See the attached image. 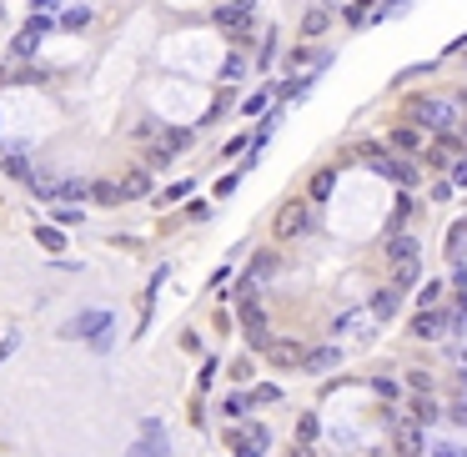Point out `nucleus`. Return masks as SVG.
<instances>
[{"label": "nucleus", "instance_id": "obj_1", "mask_svg": "<svg viewBox=\"0 0 467 457\" xmlns=\"http://www.w3.org/2000/svg\"><path fill=\"white\" fill-rule=\"evenodd\" d=\"M402 116H407V126H422V131H452V121H457L452 101H442V96H407Z\"/></svg>", "mask_w": 467, "mask_h": 457}, {"label": "nucleus", "instance_id": "obj_2", "mask_svg": "<svg viewBox=\"0 0 467 457\" xmlns=\"http://www.w3.org/2000/svg\"><path fill=\"white\" fill-rule=\"evenodd\" d=\"M362 161L377 171V176H387V181H397V186H412L417 181V171H412V161H402V156H392L387 146H362Z\"/></svg>", "mask_w": 467, "mask_h": 457}, {"label": "nucleus", "instance_id": "obj_3", "mask_svg": "<svg viewBox=\"0 0 467 457\" xmlns=\"http://www.w3.org/2000/svg\"><path fill=\"white\" fill-rule=\"evenodd\" d=\"M307 231H312L307 201H287V206L277 211V222H271V236H277V242H296V236H307Z\"/></svg>", "mask_w": 467, "mask_h": 457}, {"label": "nucleus", "instance_id": "obj_4", "mask_svg": "<svg viewBox=\"0 0 467 457\" xmlns=\"http://www.w3.org/2000/svg\"><path fill=\"white\" fill-rule=\"evenodd\" d=\"M105 332H111V312H80L60 326V337H91V342H101Z\"/></svg>", "mask_w": 467, "mask_h": 457}, {"label": "nucleus", "instance_id": "obj_5", "mask_svg": "<svg viewBox=\"0 0 467 457\" xmlns=\"http://www.w3.org/2000/svg\"><path fill=\"white\" fill-rule=\"evenodd\" d=\"M241 337H246V347H257V352H266V347H271V332H266V312H262V301L241 307Z\"/></svg>", "mask_w": 467, "mask_h": 457}, {"label": "nucleus", "instance_id": "obj_6", "mask_svg": "<svg viewBox=\"0 0 467 457\" xmlns=\"http://www.w3.org/2000/svg\"><path fill=\"white\" fill-rule=\"evenodd\" d=\"M448 326H452V317L432 307V312H417V317H412V337H417V342H437Z\"/></svg>", "mask_w": 467, "mask_h": 457}, {"label": "nucleus", "instance_id": "obj_7", "mask_svg": "<svg viewBox=\"0 0 467 457\" xmlns=\"http://www.w3.org/2000/svg\"><path fill=\"white\" fill-rule=\"evenodd\" d=\"M216 31H226V35H251V10H246V6H221V10H216Z\"/></svg>", "mask_w": 467, "mask_h": 457}, {"label": "nucleus", "instance_id": "obj_8", "mask_svg": "<svg viewBox=\"0 0 467 457\" xmlns=\"http://www.w3.org/2000/svg\"><path fill=\"white\" fill-rule=\"evenodd\" d=\"M372 326H377V317L357 307V312H347V317H337L332 332H337V337H372Z\"/></svg>", "mask_w": 467, "mask_h": 457}, {"label": "nucleus", "instance_id": "obj_9", "mask_svg": "<svg viewBox=\"0 0 467 457\" xmlns=\"http://www.w3.org/2000/svg\"><path fill=\"white\" fill-rule=\"evenodd\" d=\"M387 146L402 151V156H417V151H422V126H397V131H387Z\"/></svg>", "mask_w": 467, "mask_h": 457}, {"label": "nucleus", "instance_id": "obj_10", "mask_svg": "<svg viewBox=\"0 0 467 457\" xmlns=\"http://www.w3.org/2000/svg\"><path fill=\"white\" fill-rule=\"evenodd\" d=\"M397 307H402V287H382V292L372 297V307H367V312H372L377 322H392Z\"/></svg>", "mask_w": 467, "mask_h": 457}, {"label": "nucleus", "instance_id": "obj_11", "mask_svg": "<svg viewBox=\"0 0 467 457\" xmlns=\"http://www.w3.org/2000/svg\"><path fill=\"white\" fill-rule=\"evenodd\" d=\"M266 357H271V367H302V362H307L302 342H271V347H266Z\"/></svg>", "mask_w": 467, "mask_h": 457}, {"label": "nucleus", "instance_id": "obj_12", "mask_svg": "<svg viewBox=\"0 0 467 457\" xmlns=\"http://www.w3.org/2000/svg\"><path fill=\"white\" fill-rule=\"evenodd\" d=\"M141 442L151 447L156 457H171V438H166V427H161L156 417H146V422H141Z\"/></svg>", "mask_w": 467, "mask_h": 457}, {"label": "nucleus", "instance_id": "obj_13", "mask_svg": "<svg viewBox=\"0 0 467 457\" xmlns=\"http://www.w3.org/2000/svg\"><path fill=\"white\" fill-rule=\"evenodd\" d=\"M442 247H448V261H457V267L467 261V216H457V222L448 226V242Z\"/></svg>", "mask_w": 467, "mask_h": 457}, {"label": "nucleus", "instance_id": "obj_14", "mask_svg": "<svg viewBox=\"0 0 467 457\" xmlns=\"http://www.w3.org/2000/svg\"><path fill=\"white\" fill-rule=\"evenodd\" d=\"M91 20H96V15H91V6H60L56 26H60V31H86Z\"/></svg>", "mask_w": 467, "mask_h": 457}, {"label": "nucleus", "instance_id": "obj_15", "mask_svg": "<svg viewBox=\"0 0 467 457\" xmlns=\"http://www.w3.org/2000/svg\"><path fill=\"white\" fill-rule=\"evenodd\" d=\"M141 196H151V171H131L121 181V201H141Z\"/></svg>", "mask_w": 467, "mask_h": 457}, {"label": "nucleus", "instance_id": "obj_16", "mask_svg": "<svg viewBox=\"0 0 467 457\" xmlns=\"http://www.w3.org/2000/svg\"><path fill=\"white\" fill-rule=\"evenodd\" d=\"M337 362H342V352H337V347H312L302 367H307V372H332Z\"/></svg>", "mask_w": 467, "mask_h": 457}, {"label": "nucleus", "instance_id": "obj_17", "mask_svg": "<svg viewBox=\"0 0 467 457\" xmlns=\"http://www.w3.org/2000/svg\"><path fill=\"white\" fill-rule=\"evenodd\" d=\"M407 417H412V427H432V422H437V402L417 392V397H412V407H407Z\"/></svg>", "mask_w": 467, "mask_h": 457}, {"label": "nucleus", "instance_id": "obj_18", "mask_svg": "<svg viewBox=\"0 0 467 457\" xmlns=\"http://www.w3.org/2000/svg\"><path fill=\"white\" fill-rule=\"evenodd\" d=\"M327 26H332V10H327V6H312V10L302 15V35H307V40H316Z\"/></svg>", "mask_w": 467, "mask_h": 457}, {"label": "nucleus", "instance_id": "obj_19", "mask_svg": "<svg viewBox=\"0 0 467 457\" xmlns=\"http://www.w3.org/2000/svg\"><path fill=\"white\" fill-rule=\"evenodd\" d=\"M271 96H277V85H262L257 96L241 101V111H246V116H266V111H271Z\"/></svg>", "mask_w": 467, "mask_h": 457}, {"label": "nucleus", "instance_id": "obj_20", "mask_svg": "<svg viewBox=\"0 0 467 457\" xmlns=\"http://www.w3.org/2000/svg\"><path fill=\"white\" fill-rule=\"evenodd\" d=\"M422 276V261H392V287H412V281Z\"/></svg>", "mask_w": 467, "mask_h": 457}, {"label": "nucleus", "instance_id": "obj_21", "mask_svg": "<svg viewBox=\"0 0 467 457\" xmlns=\"http://www.w3.org/2000/svg\"><path fill=\"white\" fill-rule=\"evenodd\" d=\"M35 242L46 247V251H66V231H60V226H51V222H46V226H35Z\"/></svg>", "mask_w": 467, "mask_h": 457}, {"label": "nucleus", "instance_id": "obj_22", "mask_svg": "<svg viewBox=\"0 0 467 457\" xmlns=\"http://www.w3.org/2000/svg\"><path fill=\"white\" fill-rule=\"evenodd\" d=\"M91 201L116 206V201H121V181H91Z\"/></svg>", "mask_w": 467, "mask_h": 457}, {"label": "nucleus", "instance_id": "obj_23", "mask_svg": "<svg viewBox=\"0 0 467 457\" xmlns=\"http://www.w3.org/2000/svg\"><path fill=\"white\" fill-rule=\"evenodd\" d=\"M80 222H86V211H80V206H56V211H51V226H60V231L80 226Z\"/></svg>", "mask_w": 467, "mask_h": 457}, {"label": "nucleus", "instance_id": "obj_24", "mask_svg": "<svg viewBox=\"0 0 467 457\" xmlns=\"http://www.w3.org/2000/svg\"><path fill=\"white\" fill-rule=\"evenodd\" d=\"M332 186H337V171H316V176H312V201H327V196H332Z\"/></svg>", "mask_w": 467, "mask_h": 457}, {"label": "nucleus", "instance_id": "obj_25", "mask_svg": "<svg viewBox=\"0 0 467 457\" xmlns=\"http://www.w3.org/2000/svg\"><path fill=\"white\" fill-rule=\"evenodd\" d=\"M387 256H392V261H412V256H417V236H392Z\"/></svg>", "mask_w": 467, "mask_h": 457}, {"label": "nucleus", "instance_id": "obj_26", "mask_svg": "<svg viewBox=\"0 0 467 457\" xmlns=\"http://www.w3.org/2000/svg\"><path fill=\"white\" fill-rule=\"evenodd\" d=\"M442 297H448V292H442V281H422V292H417V307H422V312H432Z\"/></svg>", "mask_w": 467, "mask_h": 457}, {"label": "nucleus", "instance_id": "obj_27", "mask_svg": "<svg viewBox=\"0 0 467 457\" xmlns=\"http://www.w3.org/2000/svg\"><path fill=\"white\" fill-rule=\"evenodd\" d=\"M0 171H6V176H15V181H35L31 166H26V156H6V161H0Z\"/></svg>", "mask_w": 467, "mask_h": 457}, {"label": "nucleus", "instance_id": "obj_28", "mask_svg": "<svg viewBox=\"0 0 467 457\" xmlns=\"http://www.w3.org/2000/svg\"><path fill=\"white\" fill-rule=\"evenodd\" d=\"M161 146H166V151L176 156V151H186V146H191V131H186V126H171V131H166V141H161Z\"/></svg>", "mask_w": 467, "mask_h": 457}, {"label": "nucleus", "instance_id": "obj_29", "mask_svg": "<svg viewBox=\"0 0 467 457\" xmlns=\"http://www.w3.org/2000/svg\"><path fill=\"white\" fill-rule=\"evenodd\" d=\"M271 272H277V251H257V261H251V276H271Z\"/></svg>", "mask_w": 467, "mask_h": 457}, {"label": "nucleus", "instance_id": "obj_30", "mask_svg": "<svg viewBox=\"0 0 467 457\" xmlns=\"http://www.w3.org/2000/svg\"><path fill=\"white\" fill-rule=\"evenodd\" d=\"M316 432H322V422H316L312 412H307V417L296 422V442H307V447H312V442H316Z\"/></svg>", "mask_w": 467, "mask_h": 457}, {"label": "nucleus", "instance_id": "obj_31", "mask_svg": "<svg viewBox=\"0 0 467 457\" xmlns=\"http://www.w3.org/2000/svg\"><path fill=\"white\" fill-rule=\"evenodd\" d=\"M246 407H251V397H241V392H231V397L221 402V412H226V417H246Z\"/></svg>", "mask_w": 467, "mask_h": 457}, {"label": "nucleus", "instance_id": "obj_32", "mask_svg": "<svg viewBox=\"0 0 467 457\" xmlns=\"http://www.w3.org/2000/svg\"><path fill=\"white\" fill-rule=\"evenodd\" d=\"M407 387L422 392V397H432V372H422V367H417V372H407Z\"/></svg>", "mask_w": 467, "mask_h": 457}, {"label": "nucleus", "instance_id": "obj_33", "mask_svg": "<svg viewBox=\"0 0 467 457\" xmlns=\"http://www.w3.org/2000/svg\"><path fill=\"white\" fill-rule=\"evenodd\" d=\"M397 452H407V457H417V452H422V438H417V427H407V432L397 438Z\"/></svg>", "mask_w": 467, "mask_h": 457}, {"label": "nucleus", "instance_id": "obj_34", "mask_svg": "<svg viewBox=\"0 0 467 457\" xmlns=\"http://www.w3.org/2000/svg\"><path fill=\"white\" fill-rule=\"evenodd\" d=\"M56 196H66V201H71V196H91V186H86V181H76V176H66V181L56 186Z\"/></svg>", "mask_w": 467, "mask_h": 457}, {"label": "nucleus", "instance_id": "obj_35", "mask_svg": "<svg viewBox=\"0 0 467 457\" xmlns=\"http://www.w3.org/2000/svg\"><path fill=\"white\" fill-rule=\"evenodd\" d=\"M412 6V0H382V6H377V15L372 20H392V15H402V10H407Z\"/></svg>", "mask_w": 467, "mask_h": 457}, {"label": "nucleus", "instance_id": "obj_36", "mask_svg": "<svg viewBox=\"0 0 467 457\" xmlns=\"http://www.w3.org/2000/svg\"><path fill=\"white\" fill-rule=\"evenodd\" d=\"M407 216H412V201H407V196H397V206H392V231L407 226Z\"/></svg>", "mask_w": 467, "mask_h": 457}, {"label": "nucleus", "instance_id": "obj_37", "mask_svg": "<svg viewBox=\"0 0 467 457\" xmlns=\"http://www.w3.org/2000/svg\"><path fill=\"white\" fill-rule=\"evenodd\" d=\"M367 10H372V0H352V6H347V26H362Z\"/></svg>", "mask_w": 467, "mask_h": 457}, {"label": "nucleus", "instance_id": "obj_38", "mask_svg": "<svg viewBox=\"0 0 467 457\" xmlns=\"http://www.w3.org/2000/svg\"><path fill=\"white\" fill-rule=\"evenodd\" d=\"M241 71H246V56H226V65H221V76H226V81H237Z\"/></svg>", "mask_w": 467, "mask_h": 457}, {"label": "nucleus", "instance_id": "obj_39", "mask_svg": "<svg viewBox=\"0 0 467 457\" xmlns=\"http://www.w3.org/2000/svg\"><path fill=\"white\" fill-rule=\"evenodd\" d=\"M186 216H191V222H211V201H191Z\"/></svg>", "mask_w": 467, "mask_h": 457}, {"label": "nucleus", "instance_id": "obj_40", "mask_svg": "<svg viewBox=\"0 0 467 457\" xmlns=\"http://www.w3.org/2000/svg\"><path fill=\"white\" fill-rule=\"evenodd\" d=\"M241 176H246V171H231V176H221V181H216V196H231V191H237V181H241Z\"/></svg>", "mask_w": 467, "mask_h": 457}, {"label": "nucleus", "instance_id": "obj_41", "mask_svg": "<svg viewBox=\"0 0 467 457\" xmlns=\"http://www.w3.org/2000/svg\"><path fill=\"white\" fill-rule=\"evenodd\" d=\"M277 397H282V387H271V382H266V387H257V392H251V402H277Z\"/></svg>", "mask_w": 467, "mask_h": 457}, {"label": "nucleus", "instance_id": "obj_42", "mask_svg": "<svg viewBox=\"0 0 467 457\" xmlns=\"http://www.w3.org/2000/svg\"><path fill=\"white\" fill-rule=\"evenodd\" d=\"M166 161H171V151H166V146H151V151H146V166H166Z\"/></svg>", "mask_w": 467, "mask_h": 457}, {"label": "nucleus", "instance_id": "obj_43", "mask_svg": "<svg viewBox=\"0 0 467 457\" xmlns=\"http://www.w3.org/2000/svg\"><path fill=\"white\" fill-rule=\"evenodd\" d=\"M432 457H467V447H452V442H437Z\"/></svg>", "mask_w": 467, "mask_h": 457}, {"label": "nucleus", "instance_id": "obj_44", "mask_svg": "<svg viewBox=\"0 0 467 457\" xmlns=\"http://www.w3.org/2000/svg\"><path fill=\"white\" fill-rule=\"evenodd\" d=\"M231 377L246 382V377H251V362H246V357H237V362H231Z\"/></svg>", "mask_w": 467, "mask_h": 457}, {"label": "nucleus", "instance_id": "obj_45", "mask_svg": "<svg viewBox=\"0 0 467 457\" xmlns=\"http://www.w3.org/2000/svg\"><path fill=\"white\" fill-rule=\"evenodd\" d=\"M372 387H377V392H382V397H397V382H392V377H377V382H372Z\"/></svg>", "mask_w": 467, "mask_h": 457}, {"label": "nucleus", "instance_id": "obj_46", "mask_svg": "<svg viewBox=\"0 0 467 457\" xmlns=\"http://www.w3.org/2000/svg\"><path fill=\"white\" fill-rule=\"evenodd\" d=\"M181 196H191V181H176L171 191H166V201H181Z\"/></svg>", "mask_w": 467, "mask_h": 457}, {"label": "nucleus", "instance_id": "obj_47", "mask_svg": "<svg viewBox=\"0 0 467 457\" xmlns=\"http://www.w3.org/2000/svg\"><path fill=\"white\" fill-rule=\"evenodd\" d=\"M452 186H467V156H462V161L452 166Z\"/></svg>", "mask_w": 467, "mask_h": 457}, {"label": "nucleus", "instance_id": "obj_48", "mask_svg": "<svg viewBox=\"0 0 467 457\" xmlns=\"http://www.w3.org/2000/svg\"><path fill=\"white\" fill-rule=\"evenodd\" d=\"M31 6H35V15H51V10L60 6V0H31Z\"/></svg>", "mask_w": 467, "mask_h": 457}, {"label": "nucleus", "instance_id": "obj_49", "mask_svg": "<svg viewBox=\"0 0 467 457\" xmlns=\"http://www.w3.org/2000/svg\"><path fill=\"white\" fill-rule=\"evenodd\" d=\"M126 457H156V452H151V447H146V442H136V447H131V452H126Z\"/></svg>", "mask_w": 467, "mask_h": 457}, {"label": "nucleus", "instance_id": "obj_50", "mask_svg": "<svg viewBox=\"0 0 467 457\" xmlns=\"http://www.w3.org/2000/svg\"><path fill=\"white\" fill-rule=\"evenodd\" d=\"M10 352H15V337H6V342H0V362H6Z\"/></svg>", "mask_w": 467, "mask_h": 457}, {"label": "nucleus", "instance_id": "obj_51", "mask_svg": "<svg viewBox=\"0 0 467 457\" xmlns=\"http://www.w3.org/2000/svg\"><path fill=\"white\" fill-rule=\"evenodd\" d=\"M287 457H312V447H307V442H296V447H291Z\"/></svg>", "mask_w": 467, "mask_h": 457}, {"label": "nucleus", "instance_id": "obj_52", "mask_svg": "<svg viewBox=\"0 0 467 457\" xmlns=\"http://www.w3.org/2000/svg\"><path fill=\"white\" fill-rule=\"evenodd\" d=\"M231 6H246V10H251V6H257V0H231Z\"/></svg>", "mask_w": 467, "mask_h": 457}, {"label": "nucleus", "instance_id": "obj_53", "mask_svg": "<svg viewBox=\"0 0 467 457\" xmlns=\"http://www.w3.org/2000/svg\"><path fill=\"white\" fill-rule=\"evenodd\" d=\"M462 387H467V367H462Z\"/></svg>", "mask_w": 467, "mask_h": 457}, {"label": "nucleus", "instance_id": "obj_54", "mask_svg": "<svg viewBox=\"0 0 467 457\" xmlns=\"http://www.w3.org/2000/svg\"><path fill=\"white\" fill-rule=\"evenodd\" d=\"M457 96H462V106H467V91H457Z\"/></svg>", "mask_w": 467, "mask_h": 457}, {"label": "nucleus", "instance_id": "obj_55", "mask_svg": "<svg viewBox=\"0 0 467 457\" xmlns=\"http://www.w3.org/2000/svg\"><path fill=\"white\" fill-rule=\"evenodd\" d=\"M462 362H467V352H462Z\"/></svg>", "mask_w": 467, "mask_h": 457}]
</instances>
